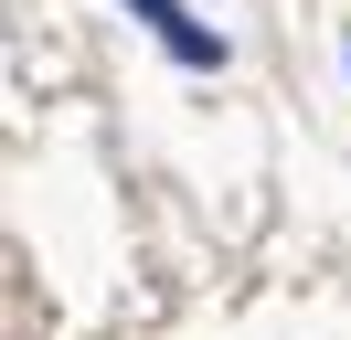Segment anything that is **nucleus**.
Here are the masks:
<instances>
[]
</instances>
